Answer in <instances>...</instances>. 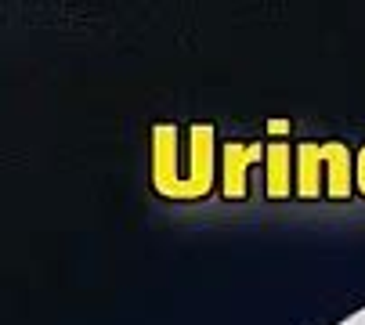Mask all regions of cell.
<instances>
[{"label": "cell", "mask_w": 365, "mask_h": 325, "mask_svg": "<svg viewBox=\"0 0 365 325\" xmlns=\"http://www.w3.org/2000/svg\"><path fill=\"white\" fill-rule=\"evenodd\" d=\"M264 159H268V167H264L268 195H275V199L289 195L293 192V145L286 138H272L264 148Z\"/></svg>", "instance_id": "cell-5"}, {"label": "cell", "mask_w": 365, "mask_h": 325, "mask_svg": "<svg viewBox=\"0 0 365 325\" xmlns=\"http://www.w3.org/2000/svg\"><path fill=\"white\" fill-rule=\"evenodd\" d=\"M181 174H185V162H181V123L163 120V123L152 127V185H155V192L178 199Z\"/></svg>", "instance_id": "cell-2"}, {"label": "cell", "mask_w": 365, "mask_h": 325, "mask_svg": "<svg viewBox=\"0 0 365 325\" xmlns=\"http://www.w3.org/2000/svg\"><path fill=\"white\" fill-rule=\"evenodd\" d=\"M326 155H329V141H300L293 148V192L297 195H304V199L322 195Z\"/></svg>", "instance_id": "cell-4"}, {"label": "cell", "mask_w": 365, "mask_h": 325, "mask_svg": "<svg viewBox=\"0 0 365 325\" xmlns=\"http://www.w3.org/2000/svg\"><path fill=\"white\" fill-rule=\"evenodd\" d=\"M354 185H358V192H365V145L354 155Z\"/></svg>", "instance_id": "cell-6"}, {"label": "cell", "mask_w": 365, "mask_h": 325, "mask_svg": "<svg viewBox=\"0 0 365 325\" xmlns=\"http://www.w3.org/2000/svg\"><path fill=\"white\" fill-rule=\"evenodd\" d=\"M264 141L246 138V141H225L221 145V188L225 195H246L250 188V167L264 155Z\"/></svg>", "instance_id": "cell-3"}, {"label": "cell", "mask_w": 365, "mask_h": 325, "mask_svg": "<svg viewBox=\"0 0 365 325\" xmlns=\"http://www.w3.org/2000/svg\"><path fill=\"white\" fill-rule=\"evenodd\" d=\"M214 145H217L214 123L206 120L188 123V159H185L178 199H199L214 188Z\"/></svg>", "instance_id": "cell-1"}]
</instances>
